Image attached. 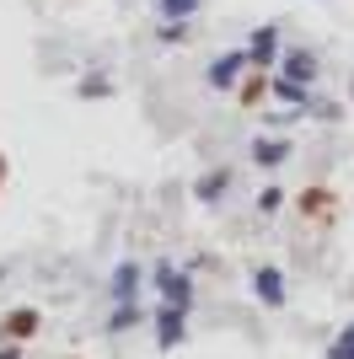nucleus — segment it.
Here are the masks:
<instances>
[{
  "mask_svg": "<svg viewBox=\"0 0 354 359\" xmlns=\"http://www.w3.org/2000/svg\"><path fill=\"white\" fill-rule=\"evenodd\" d=\"M199 11H204V0H156V16H162V22H193Z\"/></svg>",
  "mask_w": 354,
  "mask_h": 359,
  "instance_id": "nucleus-7",
  "label": "nucleus"
},
{
  "mask_svg": "<svg viewBox=\"0 0 354 359\" xmlns=\"http://www.w3.org/2000/svg\"><path fill=\"white\" fill-rule=\"evenodd\" d=\"M349 97H354V91H349Z\"/></svg>",
  "mask_w": 354,
  "mask_h": 359,
  "instance_id": "nucleus-17",
  "label": "nucleus"
},
{
  "mask_svg": "<svg viewBox=\"0 0 354 359\" xmlns=\"http://www.w3.org/2000/svg\"><path fill=\"white\" fill-rule=\"evenodd\" d=\"M236 97H242V107H258V102H268V70H242V81H236Z\"/></svg>",
  "mask_w": 354,
  "mask_h": 359,
  "instance_id": "nucleus-5",
  "label": "nucleus"
},
{
  "mask_svg": "<svg viewBox=\"0 0 354 359\" xmlns=\"http://www.w3.org/2000/svg\"><path fill=\"white\" fill-rule=\"evenodd\" d=\"M0 359H22V354H16V344H6V348H0Z\"/></svg>",
  "mask_w": 354,
  "mask_h": 359,
  "instance_id": "nucleus-15",
  "label": "nucleus"
},
{
  "mask_svg": "<svg viewBox=\"0 0 354 359\" xmlns=\"http://www.w3.org/2000/svg\"><path fill=\"white\" fill-rule=\"evenodd\" d=\"M6 172H11V161H6V156H0V182H6Z\"/></svg>",
  "mask_w": 354,
  "mask_h": 359,
  "instance_id": "nucleus-16",
  "label": "nucleus"
},
{
  "mask_svg": "<svg viewBox=\"0 0 354 359\" xmlns=\"http://www.w3.org/2000/svg\"><path fill=\"white\" fill-rule=\"evenodd\" d=\"M32 332H38V311H32V306L6 311V322H0V338H6V344H22V338H32Z\"/></svg>",
  "mask_w": 354,
  "mask_h": 359,
  "instance_id": "nucleus-4",
  "label": "nucleus"
},
{
  "mask_svg": "<svg viewBox=\"0 0 354 359\" xmlns=\"http://www.w3.org/2000/svg\"><path fill=\"white\" fill-rule=\"evenodd\" d=\"M301 210H306L311 220H327V215H333V194H322V188H311V194H301Z\"/></svg>",
  "mask_w": 354,
  "mask_h": 359,
  "instance_id": "nucleus-9",
  "label": "nucleus"
},
{
  "mask_svg": "<svg viewBox=\"0 0 354 359\" xmlns=\"http://www.w3.org/2000/svg\"><path fill=\"white\" fill-rule=\"evenodd\" d=\"M274 75H284V81H301V86H311V81H317V54H311V48H284L280 60H274Z\"/></svg>",
  "mask_w": 354,
  "mask_h": 359,
  "instance_id": "nucleus-2",
  "label": "nucleus"
},
{
  "mask_svg": "<svg viewBox=\"0 0 354 359\" xmlns=\"http://www.w3.org/2000/svg\"><path fill=\"white\" fill-rule=\"evenodd\" d=\"M177 338H183V311H162V344H177Z\"/></svg>",
  "mask_w": 354,
  "mask_h": 359,
  "instance_id": "nucleus-11",
  "label": "nucleus"
},
{
  "mask_svg": "<svg viewBox=\"0 0 354 359\" xmlns=\"http://www.w3.org/2000/svg\"><path fill=\"white\" fill-rule=\"evenodd\" d=\"M268 97H274V102H290V107H306V102H311V86H301V81H284V75L268 70Z\"/></svg>",
  "mask_w": 354,
  "mask_h": 359,
  "instance_id": "nucleus-6",
  "label": "nucleus"
},
{
  "mask_svg": "<svg viewBox=\"0 0 354 359\" xmlns=\"http://www.w3.org/2000/svg\"><path fill=\"white\" fill-rule=\"evenodd\" d=\"M242 54H247L252 70H274V60H280V27H274V22H268V27H258V32L247 38V48H242Z\"/></svg>",
  "mask_w": 354,
  "mask_h": 359,
  "instance_id": "nucleus-1",
  "label": "nucleus"
},
{
  "mask_svg": "<svg viewBox=\"0 0 354 359\" xmlns=\"http://www.w3.org/2000/svg\"><path fill=\"white\" fill-rule=\"evenodd\" d=\"M258 295H263L268 306H280V273H274V269H263V273H258Z\"/></svg>",
  "mask_w": 354,
  "mask_h": 359,
  "instance_id": "nucleus-12",
  "label": "nucleus"
},
{
  "mask_svg": "<svg viewBox=\"0 0 354 359\" xmlns=\"http://www.w3.org/2000/svg\"><path fill=\"white\" fill-rule=\"evenodd\" d=\"M242 70H247V54L231 48V54H221V60L209 65V86H215V91H231L236 81H242Z\"/></svg>",
  "mask_w": 354,
  "mask_h": 359,
  "instance_id": "nucleus-3",
  "label": "nucleus"
},
{
  "mask_svg": "<svg viewBox=\"0 0 354 359\" xmlns=\"http://www.w3.org/2000/svg\"><path fill=\"white\" fill-rule=\"evenodd\" d=\"M225 182H231V172H209V177L199 182V198H215V194L225 188Z\"/></svg>",
  "mask_w": 354,
  "mask_h": 359,
  "instance_id": "nucleus-13",
  "label": "nucleus"
},
{
  "mask_svg": "<svg viewBox=\"0 0 354 359\" xmlns=\"http://www.w3.org/2000/svg\"><path fill=\"white\" fill-rule=\"evenodd\" d=\"M327 359H354V327H349V332H343L339 344H333V354H327Z\"/></svg>",
  "mask_w": 354,
  "mask_h": 359,
  "instance_id": "nucleus-14",
  "label": "nucleus"
},
{
  "mask_svg": "<svg viewBox=\"0 0 354 359\" xmlns=\"http://www.w3.org/2000/svg\"><path fill=\"white\" fill-rule=\"evenodd\" d=\"M75 91H81L86 102H97V97H113V81H107L103 70H91V75H86V81H81V86H75Z\"/></svg>",
  "mask_w": 354,
  "mask_h": 359,
  "instance_id": "nucleus-10",
  "label": "nucleus"
},
{
  "mask_svg": "<svg viewBox=\"0 0 354 359\" xmlns=\"http://www.w3.org/2000/svg\"><path fill=\"white\" fill-rule=\"evenodd\" d=\"M284 156H290V140H258V145H252V161L258 166H280Z\"/></svg>",
  "mask_w": 354,
  "mask_h": 359,
  "instance_id": "nucleus-8",
  "label": "nucleus"
}]
</instances>
